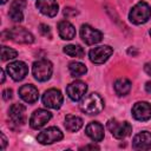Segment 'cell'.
<instances>
[{"instance_id":"7402d4cb","label":"cell","mask_w":151,"mask_h":151,"mask_svg":"<svg viewBox=\"0 0 151 151\" xmlns=\"http://www.w3.org/2000/svg\"><path fill=\"white\" fill-rule=\"evenodd\" d=\"M131 90V81L127 78H119L114 83V91L118 96H126Z\"/></svg>"},{"instance_id":"ffe728a7","label":"cell","mask_w":151,"mask_h":151,"mask_svg":"<svg viewBox=\"0 0 151 151\" xmlns=\"http://www.w3.org/2000/svg\"><path fill=\"white\" fill-rule=\"evenodd\" d=\"M58 33L64 40H71L76 37V28L74 26L66 20H63L58 24Z\"/></svg>"},{"instance_id":"1f68e13d","label":"cell","mask_w":151,"mask_h":151,"mask_svg":"<svg viewBox=\"0 0 151 151\" xmlns=\"http://www.w3.org/2000/svg\"><path fill=\"white\" fill-rule=\"evenodd\" d=\"M145 91L149 92V93H151V81H147L145 84Z\"/></svg>"},{"instance_id":"6da1fadb","label":"cell","mask_w":151,"mask_h":151,"mask_svg":"<svg viewBox=\"0 0 151 151\" xmlns=\"http://www.w3.org/2000/svg\"><path fill=\"white\" fill-rule=\"evenodd\" d=\"M79 107L87 114H98L104 109V100L98 93H90L81 99Z\"/></svg>"},{"instance_id":"52a82bcc","label":"cell","mask_w":151,"mask_h":151,"mask_svg":"<svg viewBox=\"0 0 151 151\" xmlns=\"http://www.w3.org/2000/svg\"><path fill=\"white\" fill-rule=\"evenodd\" d=\"M63 132L58 129V127H54V126H51V127H47L45 129L44 131H41L38 137H37V140L40 143V144H44V145H47V144H53L55 142H59L63 139Z\"/></svg>"},{"instance_id":"9a60e30c","label":"cell","mask_w":151,"mask_h":151,"mask_svg":"<svg viewBox=\"0 0 151 151\" xmlns=\"http://www.w3.org/2000/svg\"><path fill=\"white\" fill-rule=\"evenodd\" d=\"M132 146L136 150H150L151 149V133L149 131H142L133 137Z\"/></svg>"},{"instance_id":"603a6c76","label":"cell","mask_w":151,"mask_h":151,"mask_svg":"<svg viewBox=\"0 0 151 151\" xmlns=\"http://www.w3.org/2000/svg\"><path fill=\"white\" fill-rule=\"evenodd\" d=\"M68 71H70L72 77L78 78V77L84 76L87 72V68L84 64H81L79 61H72V63L68 64Z\"/></svg>"},{"instance_id":"f546056e","label":"cell","mask_w":151,"mask_h":151,"mask_svg":"<svg viewBox=\"0 0 151 151\" xmlns=\"http://www.w3.org/2000/svg\"><path fill=\"white\" fill-rule=\"evenodd\" d=\"M144 71H145L149 76H151V61H150V63H146V64L144 65Z\"/></svg>"},{"instance_id":"2e32d148","label":"cell","mask_w":151,"mask_h":151,"mask_svg":"<svg viewBox=\"0 0 151 151\" xmlns=\"http://www.w3.org/2000/svg\"><path fill=\"white\" fill-rule=\"evenodd\" d=\"M35 6L44 15L47 17H54L59 11L57 0H37Z\"/></svg>"},{"instance_id":"e575fe53","label":"cell","mask_w":151,"mask_h":151,"mask_svg":"<svg viewBox=\"0 0 151 151\" xmlns=\"http://www.w3.org/2000/svg\"><path fill=\"white\" fill-rule=\"evenodd\" d=\"M7 1H8V0H1V4H2V5H4V4H6V2H7Z\"/></svg>"},{"instance_id":"484cf974","label":"cell","mask_w":151,"mask_h":151,"mask_svg":"<svg viewBox=\"0 0 151 151\" xmlns=\"http://www.w3.org/2000/svg\"><path fill=\"white\" fill-rule=\"evenodd\" d=\"M39 31H40V33L42 34V35H45V37H51V29H50V27L47 26V25H45V24H41L40 26H39Z\"/></svg>"},{"instance_id":"5bb4252c","label":"cell","mask_w":151,"mask_h":151,"mask_svg":"<svg viewBox=\"0 0 151 151\" xmlns=\"http://www.w3.org/2000/svg\"><path fill=\"white\" fill-rule=\"evenodd\" d=\"M8 117L15 125H22L26 122V107L22 104H13L8 110Z\"/></svg>"},{"instance_id":"3957f363","label":"cell","mask_w":151,"mask_h":151,"mask_svg":"<svg viewBox=\"0 0 151 151\" xmlns=\"http://www.w3.org/2000/svg\"><path fill=\"white\" fill-rule=\"evenodd\" d=\"M52 72H53V66H52L51 61H48L47 59H40V60L33 63L32 73L37 80H39V81L48 80L52 76Z\"/></svg>"},{"instance_id":"d590c367","label":"cell","mask_w":151,"mask_h":151,"mask_svg":"<svg viewBox=\"0 0 151 151\" xmlns=\"http://www.w3.org/2000/svg\"><path fill=\"white\" fill-rule=\"evenodd\" d=\"M150 35H151V29H150Z\"/></svg>"},{"instance_id":"d4e9b609","label":"cell","mask_w":151,"mask_h":151,"mask_svg":"<svg viewBox=\"0 0 151 151\" xmlns=\"http://www.w3.org/2000/svg\"><path fill=\"white\" fill-rule=\"evenodd\" d=\"M18 55V52L11 47L7 46H2L1 47V60L2 61H7L11 59H14Z\"/></svg>"},{"instance_id":"836d02e7","label":"cell","mask_w":151,"mask_h":151,"mask_svg":"<svg viewBox=\"0 0 151 151\" xmlns=\"http://www.w3.org/2000/svg\"><path fill=\"white\" fill-rule=\"evenodd\" d=\"M4 81H5V71L1 70V83H4Z\"/></svg>"},{"instance_id":"7a4b0ae2","label":"cell","mask_w":151,"mask_h":151,"mask_svg":"<svg viewBox=\"0 0 151 151\" xmlns=\"http://www.w3.org/2000/svg\"><path fill=\"white\" fill-rule=\"evenodd\" d=\"M150 17H151V7L145 1H139L138 4H136L129 13V19L134 25L145 24L150 19Z\"/></svg>"},{"instance_id":"d6a6232c","label":"cell","mask_w":151,"mask_h":151,"mask_svg":"<svg viewBox=\"0 0 151 151\" xmlns=\"http://www.w3.org/2000/svg\"><path fill=\"white\" fill-rule=\"evenodd\" d=\"M127 53H129V54H133V55H136L138 52L132 47V48H129V50H127Z\"/></svg>"},{"instance_id":"44dd1931","label":"cell","mask_w":151,"mask_h":151,"mask_svg":"<svg viewBox=\"0 0 151 151\" xmlns=\"http://www.w3.org/2000/svg\"><path fill=\"white\" fill-rule=\"evenodd\" d=\"M83 126V119L78 116H73V114H67L65 118V127L67 131L70 132H76L78 130H80V127Z\"/></svg>"},{"instance_id":"8992f818","label":"cell","mask_w":151,"mask_h":151,"mask_svg":"<svg viewBox=\"0 0 151 151\" xmlns=\"http://www.w3.org/2000/svg\"><path fill=\"white\" fill-rule=\"evenodd\" d=\"M63 94L57 88H50L42 94V104L48 109H59L63 104Z\"/></svg>"},{"instance_id":"4fadbf2b","label":"cell","mask_w":151,"mask_h":151,"mask_svg":"<svg viewBox=\"0 0 151 151\" xmlns=\"http://www.w3.org/2000/svg\"><path fill=\"white\" fill-rule=\"evenodd\" d=\"M87 91V86L84 81L80 80H76L73 83H71L67 88H66V93L70 97V99H72L73 101H78L81 98H84L85 93Z\"/></svg>"},{"instance_id":"4316f807","label":"cell","mask_w":151,"mask_h":151,"mask_svg":"<svg viewBox=\"0 0 151 151\" xmlns=\"http://www.w3.org/2000/svg\"><path fill=\"white\" fill-rule=\"evenodd\" d=\"M78 14V11L74 9V8H71V7H65L64 8V15L66 18H70V17H74Z\"/></svg>"},{"instance_id":"d6986e66","label":"cell","mask_w":151,"mask_h":151,"mask_svg":"<svg viewBox=\"0 0 151 151\" xmlns=\"http://www.w3.org/2000/svg\"><path fill=\"white\" fill-rule=\"evenodd\" d=\"M26 7V0H13L9 7V17L13 21L20 22L24 19L22 9Z\"/></svg>"},{"instance_id":"4dcf8cb0","label":"cell","mask_w":151,"mask_h":151,"mask_svg":"<svg viewBox=\"0 0 151 151\" xmlns=\"http://www.w3.org/2000/svg\"><path fill=\"white\" fill-rule=\"evenodd\" d=\"M81 149H99V146L98 145H94V144H92V145H85V146H83Z\"/></svg>"},{"instance_id":"8fae6325","label":"cell","mask_w":151,"mask_h":151,"mask_svg":"<svg viewBox=\"0 0 151 151\" xmlns=\"http://www.w3.org/2000/svg\"><path fill=\"white\" fill-rule=\"evenodd\" d=\"M52 118V114L51 112H48L47 110H42V109H39V110H35L31 118H29V125L32 129H41L42 126H45L50 119Z\"/></svg>"},{"instance_id":"ba28073f","label":"cell","mask_w":151,"mask_h":151,"mask_svg":"<svg viewBox=\"0 0 151 151\" xmlns=\"http://www.w3.org/2000/svg\"><path fill=\"white\" fill-rule=\"evenodd\" d=\"M112 53H113L112 47H110L107 45H103V46H97V47L90 50L88 58L94 64H103L111 57Z\"/></svg>"},{"instance_id":"83f0119b","label":"cell","mask_w":151,"mask_h":151,"mask_svg":"<svg viewBox=\"0 0 151 151\" xmlns=\"http://www.w3.org/2000/svg\"><path fill=\"white\" fill-rule=\"evenodd\" d=\"M12 94H13V91L11 88H6V90L2 91V98L5 100H9L12 98Z\"/></svg>"},{"instance_id":"277c9868","label":"cell","mask_w":151,"mask_h":151,"mask_svg":"<svg viewBox=\"0 0 151 151\" xmlns=\"http://www.w3.org/2000/svg\"><path fill=\"white\" fill-rule=\"evenodd\" d=\"M107 129L112 136L117 139H124L132 132V126L127 122H118L117 119H110L107 122Z\"/></svg>"},{"instance_id":"cb8c5ba5","label":"cell","mask_w":151,"mask_h":151,"mask_svg":"<svg viewBox=\"0 0 151 151\" xmlns=\"http://www.w3.org/2000/svg\"><path fill=\"white\" fill-rule=\"evenodd\" d=\"M64 52L67 55L73 57V58H83L85 54L83 47L79 45H67L64 47Z\"/></svg>"},{"instance_id":"e0dca14e","label":"cell","mask_w":151,"mask_h":151,"mask_svg":"<svg viewBox=\"0 0 151 151\" xmlns=\"http://www.w3.org/2000/svg\"><path fill=\"white\" fill-rule=\"evenodd\" d=\"M19 96L24 101H26L28 104H33L38 100L39 92L35 86H33L31 84H26L19 88Z\"/></svg>"},{"instance_id":"f1b7e54d","label":"cell","mask_w":151,"mask_h":151,"mask_svg":"<svg viewBox=\"0 0 151 151\" xmlns=\"http://www.w3.org/2000/svg\"><path fill=\"white\" fill-rule=\"evenodd\" d=\"M0 137H1V149L4 150L5 147H6V144H7V139H6V137H5V134L1 132L0 133Z\"/></svg>"},{"instance_id":"5b68a950","label":"cell","mask_w":151,"mask_h":151,"mask_svg":"<svg viewBox=\"0 0 151 151\" xmlns=\"http://www.w3.org/2000/svg\"><path fill=\"white\" fill-rule=\"evenodd\" d=\"M7 34H8V38L9 39H12L13 41L19 42V44H32L34 41L33 34L31 32H28L24 27L15 26V27L8 29L7 31Z\"/></svg>"},{"instance_id":"30bf717a","label":"cell","mask_w":151,"mask_h":151,"mask_svg":"<svg viewBox=\"0 0 151 151\" xmlns=\"http://www.w3.org/2000/svg\"><path fill=\"white\" fill-rule=\"evenodd\" d=\"M6 70L9 77L15 81L22 80L28 73V67L24 61H13L7 65Z\"/></svg>"},{"instance_id":"ac0fdd59","label":"cell","mask_w":151,"mask_h":151,"mask_svg":"<svg viewBox=\"0 0 151 151\" xmlns=\"http://www.w3.org/2000/svg\"><path fill=\"white\" fill-rule=\"evenodd\" d=\"M85 132L93 142H101L104 138V127L98 122H91L86 126Z\"/></svg>"},{"instance_id":"9c48e42d","label":"cell","mask_w":151,"mask_h":151,"mask_svg":"<svg viewBox=\"0 0 151 151\" xmlns=\"http://www.w3.org/2000/svg\"><path fill=\"white\" fill-rule=\"evenodd\" d=\"M80 37L86 45H94V44H98L99 41H101L103 33L100 31L91 27L90 25H83L80 28Z\"/></svg>"},{"instance_id":"7c38bea8","label":"cell","mask_w":151,"mask_h":151,"mask_svg":"<svg viewBox=\"0 0 151 151\" xmlns=\"http://www.w3.org/2000/svg\"><path fill=\"white\" fill-rule=\"evenodd\" d=\"M132 116L139 122H146L151 118V104L147 101H137L132 107Z\"/></svg>"}]
</instances>
